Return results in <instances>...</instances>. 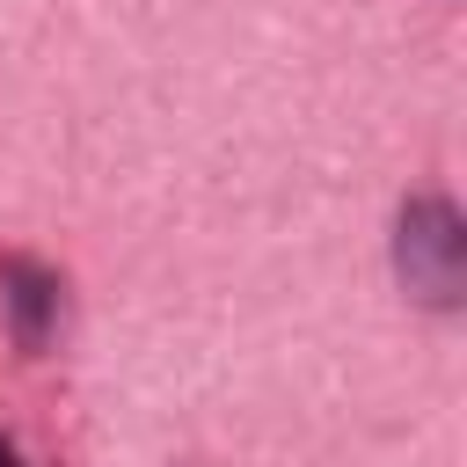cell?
I'll return each mask as SVG.
<instances>
[{"mask_svg":"<svg viewBox=\"0 0 467 467\" xmlns=\"http://www.w3.org/2000/svg\"><path fill=\"white\" fill-rule=\"evenodd\" d=\"M394 270L423 306H460L467 285V226L452 212V197L423 190L401 204V234H394Z\"/></svg>","mask_w":467,"mask_h":467,"instance_id":"1","label":"cell"},{"mask_svg":"<svg viewBox=\"0 0 467 467\" xmlns=\"http://www.w3.org/2000/svg\"><path fill=\"white\" fill-rule=\"evenodd\" d=\"M0 467H22V445H15L7 431H0Z\"/></svg>","mask_w":467,"mask_h":467,"instance_id":"3","label":"cell"},{"mask_svg":"<svg viewBox=\"0 0 467 467\" xmlns=\"http://www.w3.org/2000/svg\"><path fill=\"white\" fill-rule=\"evenodd\" d=\"M0 306H7L15 336H22V350H44L51 328H58V277L44 263H29V255H7L0 263Z\"/></svg>","mask_w":467,"mask_h":467,"instance_id":"2","label":"cell"}]
</instances>
